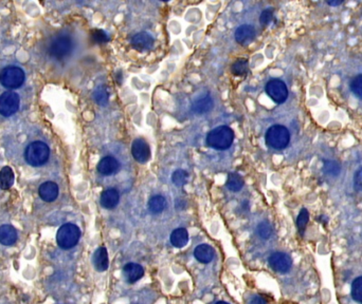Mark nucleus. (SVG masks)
<instances>
[{
	"label": "nucleus",
	"instance_id": "f257e3e1",
	"mask_svg": "<svg viewBox=\"0 0 362 304\" xmlns=\"http://www.w3.org/2000/svg\"><path fill=\"white\" fill-rule=\"evenodd\" d=\"M24 157L28 165L40 167L46 164L50 158V147L41 140L32 141L26 146Z\"/></svg>",
	"mask_w": 362,
	"mask_h": 304
},
{
	"label": "nucleus",
	"instance_id": "f03ea898",
	"mask_svg": "<svg viewBox=\"0 0 362 304\" xmlns=\"http://www.w3.org/2000/svg\"><path fill=\"white\" fill-rule=\"evenodd\" d=\"M73 50V40L70 35L62 33L53 36L48 45V55L54 60H63Z\"/></svg>",
	"mask_w": 362,
	"mask_h": 304
},
{
	"label": "nucleus",
	"instance_id": "7ed1b4c3",
	"mask_svg": "<svg viewBox=\"0 0 362 304\" xmlns=\"http://www.w3.org/2000/svg\"><path fill=\"white\" fill-rule=\"evenodd\" d=\"M234 140V132L228 126H219L207 135V144L211 148L224 150L231 147Z\"/></svg>",
	"mask_w": 362,
	"mask_h": 304
},
{
	"label": "nucleus",
	"instance_id": "20e7f679",
	"mask_svg": "<svg viewBox=\"0 0 362 304\" xmlns=\"http://www.w3.org/2000/svg\"><path fill=\"white\" fill-rule=\"evenodd\" d=\"M26 81L24 69L17 65H8L0 71V84L7 89H18Z\"/></svg>",
	"mask_w": 362,
	"mask_h": 304
},
{
	"label": "nucleus",
	"instance_id": "39448f33",
	"mask_svg": "<svg viewBox=\"0 0 362 304\" xmlns=\"http://www.w3.org/2000/svg\"><path fill=\"white\" fill-rule=\"evenodd\" d=\"M81 238L80 228L72 223H66L59 227L56 234L57 245L63 249H70L78 244Z\"/></svg>",
	"mask_w": 362,
	"mask_h": 304
},
{
	"label": "nucleus",
	"instance_id": "423d86ee",
	"mask_svg": "<svg viewBox=\"0 0 362 304\" xmlns=\"http://www.w3.org/2000/svg\"><path fill=\"white\" fill-rule=\"evenodd\" d=\"M266 144L274 149H284L290 142V133L288 129L282 125L271 126L265 135Z\"/></svg>",
	"mask_w": 362,
	"mask_h": 304
},
{
	"label": "nucleus",
	"instance_id": "0eeeda50",
	"mask_svg": "<svg viewBox=\"0 0 362 304\" xmlns=\"http://www.w3.org/2000/svg\"><path fill=\"white\" fill-rule=\"evenodd\" d=\"M20 97L16 92L6 91L0 95V115L10 117L19 110Z\"/></svg>",
	"mask_w": 362,
	"mask_h": 304
},
{
	"label": "nucleus",
	"instance_id": "6e6552de",
	"mask_svg": "<svg viewBox=\"0 0 362 304\" xmlns=\"http://www.w3.org/2000/svg\"><path fill=\"white\" fill-rule=\"evenodd\" d=\"M267 95L277 104H283L288 97V89L281 80H271L266 85Z\"/></svg>",
	"mask_w": 362,
	"mask_h": 304
},
{
	"label": "nucleus",
	"instance_id": "1a4fd4ad",
	"mask_svg": "<svg viewBox=\"0 0 362 304\" xmlns=\"http://www.w3.org/2000/svg\"><path fill=\"white\" fill-rule=\"evenodd\" d=\"M268 263L275 271L286 273L292 266V259L289 255L285 252H274L269 257Z\"/></svg>",
	"mask_w": 362,
	"mask_h": 304
},
{
	"label": "nucleus",
	"instance_id": "9d476101",
	"mask_svg": "<svg viewBox=\"0 0 362 304\" xmlns=\"http://www.w3.org/2000/svg\"><path fill=\"white\" fill-rule=\"evenodd\" d=\"M131 155L138 163H146L150 158V149L148 144L142 139L134 140L131 144Z\"/></svg>",
	"mask_w": 362,
	"mask_h": 304
},
{
	"label": "nucleus",
	"instance_id": "9b49d317",
	"mask_svg": "<svg viewBox=\"0 0 362 304\" xmlns=\"http://www.w3.org/2000/svg\"><path fill=\"white\" fill-rule=\"evenodd\" d=\"M58 193H59V189L57 184L51 181L44 182V183H42L38 188V194L40 196V199L48 203L54 202L57 199Z\"/></svg>",
	"mask_w": 362,
	"mask_h": 304
},
{
	"label": "nucleus",
	"instance_id": "f8f14e48",
	"mask_svg": "<svg viewBox=\"0 0 362 304\" xmlns=\"http://www.w3.org/2000/svg\"><path fill=\"white\" fill-rule=\"evenodd\" d=\"M154 38L146 32H140L131 38V45L138 51H147L152 49Z\"/></svg>",
	"mask_w": 362,
	"mask_h": 304
},
{
	"label": "nucleus",
	"instance_id": "ddd939ff",
	"mask_svg": "<svg viewBox=\"0 0 362 304\" xmlns=\"http://www.w3.org/2000/svg\"><path fill=\"white\" fill-rule=\"evenodd\" d=\"M97 169L103 175H112L119 171L120 163L112 157H105L99 162Z\"/></svg>",
	"mask_w": 362,
	"mask_h": 304
},
{
	"label": "nucleus",
	"instance_id": "4468645a",
	"mask_svg": "<svg viewBox=\"0 0 362 304\" xmlns=\"http://www.w3.org/2000/svg\"><path fill=\"white\" fill-rule=\"evenodd\" d=\"M143 275L144 268L138 263H128L123 267V276L130 284L139 281Z\"/></svg>",
	"mask_w": 362,
	"mask_h": 304
},
{
	"label": "nucleus",
	"instance_id": "2eb2a0df",
	"mask_svg": "<svg viewBox=\"0 0 362 304\" xmlns=\"http://www.w3.org/2000/svg\"><path fill=\"white\" fill-rule=\"evenodd\" d=\"M256 31L254 27L250 24H243L235 31V39L240 44H249L255 38Z\"/></svg>",
	"mask_w": 362,
	"mask_h": 304
},
{
	"label": "nucleus",
	"instance_id": "dca6fc26",
	"mask_svg": "<svg viewBox=\"0 0 362 304\" xmlns=\"http://www.w3.org/2000/svg\"><path fill=\"white\" fill-rule=\"evenodd\" d=\"M101 205L105 209H114L120 201V193L115 188H108L101 195Z\"/></svg>",
	"mask_w": 362,
	"mask_h": 304
},
{
	"label": "nucleus",
	"instance_id": "f3484780",
	"mask_svg": "<svg viewBox=\"0 0 362 304\" xmlns=\"http://www.w3.org/2000/svg\"><path fill=\"white\" fill-rule=\"evenodd\" d=\"M17 241V232L11 225L0 226V243L5 246H12Z\"/></svg>",
	"mask_w": 362,
	"mask_h": 304
},
{
	"label": "nucleus",
	"instance_id": "a211bd4d",
	"mask_svg": "<svg viewBox=\"0 0 362 304\" xmlns=\"http://www.w3.org/2000/svg\"><path fill=\"white\" fill-rule=\"evenodd\" d=\"M194 256L198 262L207 264L214 259L215 251L212 246L208 244H200L195 248Z\"/></svg>",
	"mask_w": 362,
	"mask_h": 304
},
{
	"label": "nucleus",
	"instance_id": "6ab92c4d",
	"mask_svg": "<svg viewBox=\"0 0 362 304\" xmlns=\"http://www.w3.org/2000/svg\"><path fill=\"white\" fill-rule=\"evenodd\" d=\"M93 261H94L95 268H96L98 271L102 272V271L107 270V269H108V266H109V260H108L107 249L105 248V247H99V248L95 251V255H94V258H93Z\"/></svg>",
	"mask_w": 362,
	"mask_h": 304
},
{
	"label": "nucleus",
	"instance_id": "aec40b11",
	"mask_svg": "<svg viewBox=\"0 0 362 304\" xmlns=\"http://www.w3.org/2000/svg\"><path fill=\"white\" fill-rule=\"evenodd\" d=\"M189 242V234L186 228H176L171 234V243L172 245L177 248L185 247Z\"/></svg>",
	"mask_w": 362,
	"mask_h": 304
},
{
	"label": "nucleus",
	"instance_id": "412c9836",
	"mask_svg": "<svg viewBox=\"0 0 362 304\" xmlns=\"http://www.w3.org/2000/svg\"><path fill=\"white\" fill-rule=\"evenodd\" d=\"M213 107H214L213 98L208 95L199 98L198 100H196L193 104V111L197 114H205L212 110Z\"/></svg>",
	"mask_w": 362,
	"mask_h": 304
},
{
	"label": "nucleus",
	"instance_id": "4be33fe9",
	"mask_svg": "<svg viewBox=\"0 0 362 304\" xmlns=\"http://www.w3.org/2000/svg\"><path fill=\"white\" fill-rule=\"evenodd\" d=\"M167 207V200L162 195H154L148 201V209L154 215H159Z\"/></svg>",
	"mask_w": 362,
	"mask_h": 304
},
{
	"label": "nucleus",
	"instance_id": "5701e85b",
	"mask_svg": "<svg viewBox=\"0 0 362 304\" xmlns=\"http://www.w3.org/2000/svg\"><path fill=\"white\" fill-rule=\"evenodd\" d=\"M15 181V175L11 167L6 166L0 171V187L3 189H9L13 186Z\"/></svg>",
	"mask_w": 362,
	"mask_h": 304
},
{
	"label": "nucleus",
	"instance_id": "b1692460",
	"mask_svg": "<svg viewBox=\"0 0 362 304\" xmlns=\"http://www.w3.org/2000/svg\"><path fill=\"white\" fill-rule=\"evenodd\" d=\"M227 187L230 191L237 192L243 189L244 187V180L238 173H230L227 180Z\"/></svg>",
	"mask_w": 362,
	"mask_h": 304
},
{
	"label": "nucleus",
	"instance_id": "393cba45",
	"mask_svg": "<svg viewBox=\"0 0 362 304\" xmlns=\"http://www.w3.org/2000/svg\"><path fill=\"white\" fill-rule=\"evenodd\" d=\"M93 97H94L95 102L100 106L107 105L108 100H109V93L107 91V88L105 86L97 87L94 94H93Z\"/></svg>",
	"mask_w": 362,
	"mask_h": 304
},
{
	"label": "nucleus",
	"instance_id": "a878e982",
	"mask_svg": "<svg viewBox=\"0 0 362 304\" xmlns=\"http://www.w3.org/2000/svg\"><path fill=\"white\" fill-rule=\"evenodd\" d=\"M341 171L340 164L335 160H325L323 163V172L328 176H337Z\"/></svg>",
	"mask_w": 362,
	"mask_h": 304
},
{
	"label": "nucleus",
	"instance_id": "bb28decb",
	"mask_svg": "<svg viewBox=\"0 0 362 304\" xmlns=\"http://www.w3.org/2000/svg\"><path fill=\"white\" fill-rule=\"evenodd\" d=\"M248 70H249V63H248V60L245 58L237 59L231 67L232 73L237 76H241V75L246 74L248 72Z\"/></svg>",
	"mask_w": 362,
	"mask_h": 304
},
{
	"label": "nucleus",
	"instance_id": "cd10ccee",
	"mask_svg": "<svg viewBox=\"0 0 362 304\" xmlns=\"http://www.w3.org/2000/svg\"><path fill=\"white\" fill-rule=\"evenodd\" d=\"M172 182L177 187H183L189 182V173L186 170L178 169L172 174Z\"/></svg>",
	"mask_w": 362,
	"mask_h": 304
},
{
	"label": "nucleus",
	"instance_id": "c85d7f7f",
	"mask_svg": "<svg viewBox=\"0 0 362 304\" xmlns=\"http://www.w3.org/2000/svg\"><path fill=\"white\" fill-rule=\"evenodd\" d=\"M256 232H258V235L264 239L267 240L269 239L274 234V228L273 225H271L268 221H263L258 225V228H256Z\"/></svg>",
	"mask_w": 362,
	"mask_h": 304
},
{
	"label": "nucleus",
	"instance_id": "c756f323",
	"mask_svg": "<svg viewBox=\"0 0 362 304\" xmlns=\"http://www.w3.org/2000/svg\"><path fill=\"white\" fill-rule=\"evenodd\" d=\"M308 221H309V214H308L307 209L303 208L300 211V214H299V216L297 218V227H298L299 233L301 235H304L305 228H306V225H307Z\"/></svg>",
	"mask_w": 362,
	"mask_h": 304
},
{
	"label": "nucleus",
	"instance_id": "7c9ffc66",
	"mask_svg": "<svg viewBox=\"0 0 362 304\" xmlns=\"http://www.w3.org/2000/svg\"><path fill=\"white\" fill-rule=\"evenodd\" d=\"M352 297L356 302L362 304V276L356 278L352 283Z\"/></svg>",
	"mask_w": 362,
	"mask_h": 304
},
{
	"label": "nucleus",
	"instance_id": "2f4dec72",
	"mask_svg": "<svg viewBox=\"0 0 362 304\" xmlns=\"http://www.w3.org/2000/svg\"><path fill=\"white\" fill-rule=\"evenodd\" d=\"M351 89L357 97L362 99V74H359L353 79L351 83Z\"/></svg>",
	"mask_w": 362,
	"mask_h": 304
},
{
	"label": "nucleus",
	"instance_id": "473e14b6",
	"mask_svg": "<svg viewBox=\"0 0 362 304\" xmlns=\"http://www.w3.org/2000/svg\"><path fill=\"white\" fill-rule=\"evenodd\" d=\"M93 39L97 43H106L109 41L108 34L103 30H95L93 32Z\"/></svg>",
	"mask_w": 362,
	"mask_h": 304
},
{
	"label": "nucleus",
	"instance_id": "72a5a7b5",
	"mask_svg": "<svg viewBox=\"0 0 362 304\" xmlns=\"http://www.w3.org/2000/svg\"><path fill=\"white\" fill-rule=\"evenodd\" d=\"M274 20V10L273 9H267L264 10L260 16V21L262 24L267 26L269 24L271 21Z\"/></svg>",
	"mask_w": 362,
	"mask_h": 304
},
{
	"label": "nucleus",
	"instance_id": "f704fd0d",
	"mask_svg": "<svg viewBox=\"0 0 362 304\" xmlns=\"http://www.w3.org/2000/svg\"><path fill=\"white\" fill-rule=\"evenodd\" d=\"M354 187L357 191L362 192V167H360L354 175Z\"/></svg>",
	"mask_w": 362,
	"mask_h": 304
},
{
	"label": "nucleus",
	"instance_id": "c9c22d12",
	"mask_svg": "<svg viewBox=\"0 0 362 304\" xmlns=\"http://www.w3.org/2000/svg\"><path fill=\"white\" fill-rule=\"evenodd\" d=\"M248 304H266V301L261 296H254Z\"/></svg>",
	"mask_w": 362,
	"mask_h": 304
},
{
	"label": "nucleus",
	"instance_id": "e433bc0d",
	"mask_svg": "<svg viewBox=\"0 0 362 304\" xmlns=\"http://www.w3.org/2000/svg\"><path fill=\"white\" fill-rule=\"evenodd\" d=\"M343 2L342 0H334V2H327V5L330 7H338L340 5H342Z\"/></svg>",
	"mask_w": 362,
	"mask_h": 304
},
{
	"label": "nucleus",
	"instance_id": "4c0bfd02",
	"mask_svg": "<svg viewBox=\"0 0 362 304\" xmlns=\"http://www.w3.org/2000/svg\"><path fill=\"white\" fill-rule=\"evenodd\" d=\"M215 304H229V303H227V302H223V301H219V302H216Z\"/></svg>",
	"mask_w": 362,
	"mask_h": 304
}]
</instances>
